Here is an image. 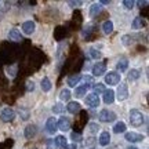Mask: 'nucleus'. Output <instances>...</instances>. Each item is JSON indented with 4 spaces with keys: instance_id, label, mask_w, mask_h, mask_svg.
<instances>
[{
    "instance_id": "obj_28",
    "label": "nucleus",
    "mask_w": 149,
    "mask_h": 149,
    "mask_svg": "<svg viewBox=\"0 0 149 149\" xmlns=\"http://www.w3.org/2000/svg\"><path fill=\"white\" fill-rule=\"evenodd\" d=\"M93 90H94V93H93V94H104V91H105V87H104V84H102V83H98V84H94L93 86Z\"/></svg>"
},
{
    "instance_id": "obj_13",
    "label": "nucleus",
    "mask_w": 149,
    "mask_h": 149,
    "mask_svg": "<svg viewBox=\"0 0 149 149\" xmlns=\"http://www.w3.org/2000/svg\"><path fill=\"white\" fill-rule=\"evenodd\" d=\"M98 142H100L101 146L109 145V142H111V134H109V131H102L101 135H100V138H98Z\"/></svg>"
},
{
    "instance_id": "obj_8",
    "label": "nucleus",
    "mask_w": 149,
    "mask_h": 149,
    "mask_svg": "<svg viewBox=\"0 0 149 149\" xmlns=\"http://www.w3.org/2000/svg\"><path fill=\"white\" fill-rule=\"evenodd\" d=\"M86 105L90 108H97L100 107V98L95 94H88L86 97Z\"/></svg>"
},
{
    "instance_id": "obj_11",
    "label": "nucleus",
    "mask_w": 149,
    "mask_h": 149,
    "mask_svg": "<svg viewBox=\"0 0 149 149\" xmlns=\"http://www.w3.org/2000/svg\"><path fill=\"white\" fill-rule=\"evenodd\" d=\"M57 128H59L61 131H68L70 128V120L68 117H61L57 122Z\"/></svg>"
},
{
    "instance_id": "obj_38",
    "label": "nucleus",
    "mask_w": 149,
    "mask_h": 149,
    "mask_svg": "<svg viewBox=\"0 0 149 149\" xmlns=\"http://www.w3.org/2000/svg\"><path fill=\"white\" fill-rule=\"evenodd\" d=\"M26 90L28 91H33V90H35V83H33V81H28V83H26Z\"/></svg>"
},
{
    "instance_id": "obj_26",
    "label": "nucleus",
    "mask_w": 149,
    "mask_h": 149,
    "mask_svg": "<svg viewBox=\"0 0 149 149\" xmlns=\"http://www.w3.org/2000/svg\"><path fill=\"white\" fill-rule=\"evenodd\" d=\"M100 11H101V4H98V3L93 4L90 7V17H95Z\"/></svg>"
},
{
    "instance_id": "obj_40",
    "label": "nucleus",
    "mask_w": 149,
    "mask_h": 149,
    "mask_svg": "<svg viewBox=\"0 0 149 149\" xmlns=\"http://www.w3.org/2000/svg\"><path fill=\"white\" fill-rule=\"evenodd\" d=\"M64 149H77V146H76V144H72V145H66Z\"/></svg>"
},
{
    "instance_id": "obj_7",
    "label": "nucleus",
    "mask_w": 149,
    "mask_h": 149,
    "mask_svg": "<svg viewBox=\"0 0 149 149\" xmlns=\"http://www.w3.org/2000/svg\"><path fill=\"white\" fill-rule=\"evenodd\" d=\"M91 70H93L94 76H102L104 73H107V65H105V62H97Z\"/></svg>"
},
{
    "instance_id": "obj_2",
    "label": "nucleus",
    "mask_w": 149,
    "mask_h": 149,
    "mask_svg": "<svg viewBox=\"0 0 149 149\" xmlns=\"http://www.w3.org/2000/svg\"><path fill=\"white\" fill-rule=\"evenodd\" d=\"M98 117H100V120L104 123H112L116 120V113L109 111V109H104V111L100 112Z\"/></svg>"
},
{
    "instance_id": "obj_35",
    "label": "nucleus",
    "mask_w": 149,
    "mask_h": 149,
    "mask_svg": "<svg viewBox=\"0 0 149 149\" xmlns=\"http://www.w3.org/2000/svg\"><path fill=\"white\" fill-rule=\"evenodd\" d=\"M123 6H124L127 10H133L134 8V1L133 0H124V1H123Z\"/></svg>"
},
{
    "instance_id": "obj_16",
    "label": "nucleus",
    "mask_w": 149,
    "mask_h": 149,
    "mask_svg": "<svg viewBox=\"0 0 149 149\" xmlns=\"http://www.w3.org/2000/svg\"><path fill=\"white\" fill-rule=\"evenodd\" d=\"M40 87H42V90L44 91V93L50 91V90H51V87H53V84H51V80L48 79V77H43L42 83H40Z\"/></svg>"
},
{
    "instance_id": "obj_37",
    "label": "nucleus",
    "mask_w": 149,
    "mask_h": 149,
    "mask_svg": "<svg viewBox=\"0 0 149 149\" xmlns=\"http://www.w3.org/2000/svg\"><path fill=\"white\" fill-rule=\"evenodd\" d=\"M47 149H57V145H55L54 139H48L47 141Z\"/></svg>"
},
{
    "instance_id": "obj_1",
    "label": "nucleus",
    "mask_w": 149,
    "mask_h": 149,
    "mask_svg": "<svg viewBox=\"0 0 149 149\" xmlns=\"http://www.w3.org/2000/svg\"><path fill=\"white\" fill-rule=\"evenodd\" d=\"M130 123L134 127H139L144 124V115L138 109H131L130 111Z\"/></svg>"
},
{
    "instance_id": "obj_30",
    "label": "nucleus",
    "mask_w": 149,
    "mask_h": 149,
    "mask_svg": "<svg viewBox=\"0 0 149 149\" xmlns=\"http://www.w3.org/2000/svg\"><path fill=\"white\" fill-rule=\"evenodd\" d=\"M144 24L145 22L142 21V18H135V19H134V22H133V28L134 29H141V28L144 26Z\"/></svg>"
},
{
    "instance_id": "obj_27",
    "label": "nucleus",
    "mask_w": 149,
    "mask_h": 149,
    "mask_svg": "<svg viewBox=\"0 0 149 149\" xmlns=\"http://www.w3.org/2000/svg\"><path fill=\"white\" fill-rule=\"evenodd\" d=\"M139 76H141V73H139V70H137V69H131L128 72V80H131V81L139 79Z\"/></svg>"
},
{
    "instance_id": "obj_41",
    "label": "nucleus",
    "mask_w": 149,
    "mask_h": 149,
    "mask_svg": "<svg viewBox=\"0 0 149 149\" xmlns=\"http://www.w3.org/2000/svg\"><path fill=\"white\" fill-rule=\"evenodd\" d=\"M101 4H105V6H107V4H109V1H108V0H104V1H101Z\"/></svg>"
},
{
    "instance_id": "obj_12",
    "label": "nucleus",
    "mask_w": 149,
    "mask_h": 149,
    "mask_svg": "<svg viewBox=\"0 0 149 149\" xmlns=\"http://www.w3.org/2000/svg\"><path fill=\"white\" fill-rule=\"evenodd\" d=\"M36 134H37V128H36V126H35V124H28L26 127H25V131H24L25 138L31 139V138H33Z\"/></svg>"
},
{
    "instance_id": "obj_19",
    "label": "nucleus",
    "mask_w": 149,
    "mask_h": 149,
    "mask_svg": "<svg viewBox=\"0 0 149 149\" xmlns=\"http://www.w3.org/2000/svg\"><path fill=\"white\" fill-rule=\"evenodd\" d=\"M80 79H81L80 74H73V76H70L69 79H68V86H69V87H76V84L80 81Z\"/></svg>"
},
{
    "instance_id": "obj_10",
    "label": "nucleus",
    "mask_w": 149,
    "mask_h": 149,
    "mask_svg": "<svg viewBox=\"0 0 149 149\" xmlns=\"http://www.w3.org/2000/svg\"><path fill=\"white\" fill-rule=\"evenodd\" d=\"M35 29H36V24L33 21H26L22 24V32L25 35H32L35 32Z\"/></svg>"
},
{
    "instance_id": "obj_6",
    "label": "nucleus",
    "mask_w": 149,
    "mask_h": 149,
    "mask_svg": "<svg viewBox=\"0 0 149 149\" xmlns=\"http://www.w3.org/2000/svg\"><path fill=\"white\" fill-rule=\"evenodd\" d=\"M124 139L128 141V142H141V141H144V135L142 134H138V133H126L124 135Z\"/></svg>"
},
{
    "instance_id": "obj_25",
    "label": "nucleus",
    "mask_w": 149,
    "mask_h": 149,
    "mask_svg": "<svg viewBox=\"0 0 149 149\" xmlns=\"http://www.w3.org/2000/svg\"><path fill=\"white\" fill-rule=\"evenodd\" d=\"M87 94V88L83 87V86H79V87H76V91H74V95L77 97V98H81V97H84Z\"/></svg>"
},
{
    "instance_id": "obj_5",
    "label": "nucleus",
    "mask_w": 149,
    "mask_h": 149,
    "mask_svg": "<svg viewBox=\"0 0 149 149\" xmlns=\"http://www.w3.org/2000/svg\"><path fill=\"white\" fill-rule=\"evenodd\" d=\"M117 100L119 101H124V100H127L128 98V86L126 83H120L119 87H117Z\"/></svg>"
},
{
    "instance_id": "obj_39",
    "label": "nucleus",
    "mask_w": 149,
    "mask_h": 149,
    "mask_svg": "<svg viewBox=\"0 0 149 149\" xmlns=\"http://www.w3.org/2000/svg\"><path fill=\"white\" fill-rule=\"evenodd\" d=\"M68 4L72 6V7H76V6H81L83 1H80V0H77V1H68Z\"/></svg>"
},
{
    "instance_id": "obj_42",
    "label": "nucleus",
    "mask_w": 149,
    "mask_h": 149,
    "mask_svg": "<svg viewBox=\"0 0 149 149\" xmlns=\"http://www.w3.org/2000/svg\"><path fill=\"white\" fill-rule=\"evenodd\" d=\"M127 149H138V148H135V146H128Z\"/></svg>"
},
{
    "instance_id": "obj_31",
    "label": "nucleus",
    "mask_w": 149,
    "mask_h": 149,
    "mask_svg": "<svg viewBox=\"0 0 149 149\" xmlns=\"http://www.w3.org/2000/svg\"><path fill=\"white\" fill-rule=\"evenodd\" d=\"M64 111H65V107L61 104V102L55 104V105L53 107V112H54V113H58V115H59V113H62Z\"/></svg>"
},
{
    "instance_id": "obj_34",
    "label": "nucleus",
    "mask_w": 149,
    "mask_h": 149,
    "mask_svg": "<svg viewBox=\"0 0 149 149\" xmlns=\"http://www.w3.org/2000/svg\"><path fill=\"white\" fill-rule=\"evenodd\" d=\"M70 138H72V141H73L74 144H77V142L81 141V135L79 133H72L70 134Z\"/></svg>"
},
{
    "instance_id": "obj_17",
    "label": "nucleus",
    "mask_w": 149,
    "mask_h": 149,
    "mask_svg": "<svg viewBox=\"0 0 149 149\" xmlns=\"http://www.w3.org/2000/svg\"><path fill=\"white\" fill-rule=\"evenodd\" d=\"M66 109H68V112L69 113H77V112L80 111V104L79 102H76V101H72L68 104V107H66Z\"/></svg>"
},
{
    "instance_id": "obj_18",
    "label": "nucleus",
    "mask_w": 149,
    "mask_h": 149,
    "mask_svg": "<svg viewBox=\"0 0 149 149\" xmlns=\"http://www.w3.org/2000/svg\"><path fill=\"white\" fill-rule=\"evenodd\" d=\"M102 31L105 35H109V33L113 32V22L112 21H105L102 24Z\"/></svg>"
},
{
    "instance_id": "obj_20",
    "label": "nucleus",
    "mask_w": 149,
    "mask_h": 149,
    "mask_svg": "<svg viewBox=\"0 0 149 149\" xmlns=\"http://www.w3.org/2000/svg\"><path fill=\"white\" fill-rule=\"evenodd\" d=\"M126 131V124L123 122H117L115 126H113V133L116 134H120V133H124Z\"/></svg>"
},
{
    "instance_id": "obj_15",
    "label": "nucleus",
    "mask_w": 149,
    "mask_h": 149,
    "mask_svg": "<svg viewBox=\"0 0 149 149\" xmlns=\"http://www.w3.org/2000/svg\"><path fill=\"white\" fill-rule=\"evenodd\" d=\"M113 101H115V91L111 90V88L104 91V102L109 105V104H112Z\"/></svg>"
},
{
    "instance_id": "obj_24",
    "label": "nucleus",
    "mask_w": 149,
    "mask_h": 149,
    "mask_svg": "<svg viewBox=\"0 0 149 149\" xmlns=\"http://www.w3.org/2000/svg\"><path fill=\"white\" fill-rule=\"evenodd\" d=\"M54 141H55V145H57V146H61V148H65V146L68 145L66 144V138H65L64 135H58Z\"/></svg>"
},
{
    "instance_id": "obj_3",
    "label": "nucleus",
    "mask_w": 149,
    "mask_h": 149,
    "mask_svg": "<svg viewBox=\"0 0 149 149\" xmlns=\"http://www.w3.org/2000/svg\"><path fill=\"white\" fill-rule=\"evenodd\" d=\"M120 79H122V76H120V73H117V72H109V73L105 74V83L109 86L119 84Z\"/></svg>"
},
{
    "instance_id": "obj_21",
    "label": "nucleus",
    "mask_w": 149,
    "mask_h": 149,
    "mask_svg": "<svg viewBox=\"0 0 149 149\" xmlns=\"http://www.w3.org/2000/svg\"><path fill=\"white\" fill-rule=\"evenodd\" d=\"M70 95H72L70 91L68 88H64V90H61V93H59V100L61 101H69Z\"/></svg>"
},
{
    "instance_id": "obj_9",
    "label": "nucleus",
    "mask_w": 149,
    "mask_h": 149,
    "mask_svg": "<svg viewBox=\"0 0 149 149\" xmlns=\"http://www.w3.org/2000/svg\"><path fill=\"white\" fill-rule=\"evenodd\" d=\"M58 128H57V120L55 117H48L47 122H46V131L48 134H55Z\"/></svg>"
},
{
    "instance_id": "obj_4",
    "label": "nucleus",
    "mask_w": 149,
    "mask_h": 149,
    "mask_svg": "<svg viewBox=\"0 0 149 149\" xmlns=\"http://www.w3.org/2000/svg\"><path fill=\"white\" fill-rule=\"evenodd\" d=\"M0 119H1V122H4V123L13 122L15 119V112L13 111L11 108H4L1 111V113H0Z\"/></svg>"
},
{
    "instance_id": "obj_33",
    "label": "nucleus",
    "mask_w": 149,
    "mask_h": 149,
    "mask_svg": "<svg viewBox=\"0 0 149 149\" xmlns=\"http://www.w3.org/2000/svg\"><path fill=\"white\" fill-rule=\"evenodd\" d=\"M122 43L124 46H130V44L133 43V37L130 36V35H126V36L122 37Z\"/></svg>"
},
{
    "instance_id": "obj_32",
    "label": "nucleus",
    "mask_w": 149,
    "mask_h": 149,
    "mask_svg": "<svg viewBox=\"0 0 149 149\" xmlns=\"http://www.w3.org/2000/svg\"><path fill=\"white\" fill-rule=\"evenodd\" d=\"M87 128L90 130L91 134H95V133H98V130H100V126H98L97 123H90V124L87 126Z\"/></svg>"
},
{
    "instance_id": "obj_22",
    "label": "nucleus",
    "mask_w": 149,
    "mask_h": 149,
    "mask_svg": "<svg viewBox=\"0 0 149 149\" xmlns=\"http://www.w3.org/2000/svg\"><path fill=\"white\" fill-rule=\"evenodd\" d=\"M127 66H128V61L127 59H120L119 62L116 64V68H117V70H120V72H123V70H126L127 69Z\"/></svg>"
},
{
    "instance_id": "obj_23",
    "label": "nucleus",
    "mask_w": 149,
    "mask_h": 149,
    "mask_svg": "<svg viewBox=\"0 0 149 149\" xmlns=\"http://www.w3.org/2000/svg\"><path fill=\"white\" fill-rule=\"evenodd\" d=\"M83 80V87H86V88H88V87H93V77L91 76H81V79Z\"/></svg>"
},
{
    "instance_id": "obj_29",
    "label": "nucleus",
    "mask_w": 149,
    "mask_h": 149,
    "mask_svg": "<svg viewBox=\"0 0 149 149\" xmlns=\"http://www.w3.org/2000/svg\"><path fill=\"white\" fill-rule=\"evenodd\" d=\"M88 54H90L91 58H94V59H98L100 57H101V53H100V51H98L97 48H94V47L88 48Z\"/></svg>"
},
{
    "instance_id": "obj_36",
    "label": "nucleus",
    "mask_w": 149,
    "mask_h": 149,
    "mask_svg": "<svg viewBox=\"0 0 149 149\" xmlns=\"http://www.w3.org/2000/svg\"><path fill=\"white\" fill-rule=\"evenodd\" d=\"M93 28H94V25H93V24H88V25L86 26V31H83V36H87L88 33L93 32V31H94Z\"/></svg>"
},
{
    "instance_id": "obj_14",
    "label": "nucleus",
    "mask_w": 149,
    "mask_h": 149,
    "mask_svg": "<svg viewBox=\"0 0 149 149\" xmlns=\"http://www.w3.org/2000/svg\"><path fill=\"white\" fill-rule=\"evenodd\" d=\"M8 40L11 42H21L22 40V35L18 29H10L8 32Z\"/></svg>"
}]
</instances>
